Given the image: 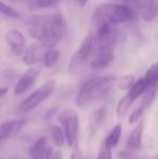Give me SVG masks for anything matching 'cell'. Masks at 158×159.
<instances>
[{"mask_svg":"<svg viewBox=\"0 0 158 159\" xmlns=\"http://www.w3.org/2000/svg\"><path fill=\"white\" fill-rule=\"evenodd\" d=\"M148 86L146 84L145 79L144 78H140L139 80L135 81V84L132 86V88L128 91V94L130 95V98L133 101H135L140 96H143V94L145 93V91L147 90Z\"/></svg>","mask_w":158,"mask_h":159,"instance_id":"15","label":"cell"},{"mask_svg":"<svg viewBox=\"0 0 158 159\" xmlns=\"http://www.w3.org/2000/svg\"><path fill=\"white\" fill-rule=\"evenodd\" d=\"M56 88V81L54 79H49L40 86L36 91L29 94L20 104V109L22 111H30L38 107L42 102L47 100Z\"/></svg>","mask_w":158,"mask_h":159,"instance_id":"5","label":"cell"},{"mask_svg":"<svg viewBox=\"0 0 158 159\" xmlns=\"http://www.w3.org/2000/svg\"><path fill=\"white\" fill-rule=\"evenodd\" d=\"M43 55L44 53L42 54V47L34 43L26 49L23 55V62L27 65H34L41 59H43Z\"/></svg>","mask_w":158,"mask_h":159,"instance_id":"13","label":"cell"},{"mask_svg":"<svg viewBox=\"0 0 158 159\" xmlns=\"http://www.w3.org/2000/svg\"><path fill=\"white\" fill-rule=\"evenodd\" d=\"M84 159H89V158H84Z\"/></svg>","mask_w":158,"mask_h":159,"instance_id":"33","label":"cell"},{"mask_svg":"<svg viewBox=\"0 0 158 159\" xmlns=\"http://www.w3.org/2000/svg\"><path fill=\"white\" fill-rule=\"evenodd\" d=\"M27 30L42 47L54 49L66 33V22L62 12L34 15L27 22Z\"/></svg>","mask_w":158,"mask_h":159,"instance_id":"1","label":"cell"},{"mask_svg":"<svg viewBox=\"0 0 158 159\" xmlns=\"http://www.w3.org/2000/svg\"><path fill=\"white\" fill-rule=\"evenodd\" d=\"M97 48V42H95V35L94 33L90 32L82 40L81 44L74 55L70 59L68 63V73L76 74L80 69L87 64L89 59L92 55L93 51Z\"/></svg>","mask_w":158,"mask_h":159,"instance_id":"4","label":"cell"},{"mask_svg":"<svg viewBox=\"0 0 158 159\" xmlns=\"http://www.w3.org/2000/svg\"><path fill=\"white\" fill-rule=\"evenodd\" d=\"M60 124L63 125L66 143L68 146H74L77 142L79 132V118L74 109H65L57 117Z\"/></svg>","mask_w":158,"mask_h":159,"instance_id":"6","label":"cell"},{"mask_svg":"<svg viewBox=\"0 0 158 159\" xmlns=\"http://www.w3.org/2000/svg\"><path fill=\"white\" fill-rule=\"evenodd\" d=\"M133 102H134V101H133L132 98H130V95L127 93L124 98H121V100H120L118 102V104H117V108H116L117 115H118L119 117H122V116L126 115L129 109H130L131 105L133 104Z\"/></svg>","mask_w":158,"mask_h":159,"instance_id":"19","label":"cell"},{"mask_svg":"<svg viewBox=\"0 0 158 159\" xmlns=\"http://www.w3.org/2000/svg\"><path fill=\"white\" fill-rule=\"evenodd\" d=\"M39 75V68L37 67H32V68L27 69L23 75L20 77L17 80L16 84L14 87V94L20 95L25 93L27 90H29L35 84L37 77Z\"/></svg>","mask_w":158,"mask_h":159,"instance_id":"9","label":"cell"},{"mask_svg":"<svg viewBox=\"0 0 158 159\" xmlns=\"http://www.w3.org/2000/svg\"><path fill=\"white\" fill-rule=\"evenodd\" d=\"M8 159H20V157H17V156H13V157H10Z\"/></svg>","mask_w":158,"mask_h":159,"instance_id":"32","label":"cell"},{"mask_svg":"<svg viewBox=\"0 0 158 159\" xmlns=\"http://www.w3.org/2000/svg\"><path fill=\"white\" fill-rule=\"evenodd\" d=\"M135 78L133 75H126L118 80V87L124 90H130L132 86L135 84Z\"/></svg>","mask_w":158,"mask_h":159,"instance_id":"24","label":"cell"},{"mask_svg":"<svg viewBox=\"0 0 158 159\" xmlns=\"http://www.w3.org/2000/svg\"><path fill=\"white\" fill-rule=\"evenodd\" d=\"M70 159H84V157H82V154H81V152H80V148H79L78 145H76V146H75V149H74V152H73L72 158H70Z\"/></svg>","mask_w":158,"mask_h":159,"instance_id":"27","label":"cell"},{"mask_svg":"<svg viewBox=\"0 0 158 159\" xmlns=\"http://www.w3.org/2000/svg\"><path fill=\"white\" fill-rule=\"evenodd\" d=\"M156 159H158V156H157V157H156Z\"/></svg>","mask_w":158,"mask_h":159,"instance_id":"34","label":"cell"},{"mask_svg":"<svg viewBox=\"0 0 158 159\" xmlns=\"http://www.w3.org/2000/svg\"><path fill=\"white\" fill-rule=\"evenodd\" d=\"M144 124L139 122L134 129L131 131L127 139V148L129 151H140L142 148V140H143Z\"/></svg>","mask_w":158,"mask_h":159,"instance_id":"11","label":"cell"},{"mask_svg":"<svg viewBox=\"0 0 158 159\" xmlns=\"http://www.w3.org/2000/svg\"><path fill=\"white\" fill-rule=\"evenodd\" d=\"M59 59H60V51L56 50V49H49L48 51L44 52L42 61H43L44 67L50 68V67L54 66L57 63Z\"/></svg>","mask_w":158,"mask_h":159,"instance_id":"17","label":"cell"},{"mask_svg":"<svg viewBox=\"0 0 158 159\" xmlns=\"http://www.w3.org/2000/svg\"><path fill=\"white\" fill-rule=\"evenodd\" d=\"M29 153L32 159H51L54 155L52 146L46 136H41L33 143Z\"/></svg>","mask_w":158,"mask_h":159,"instance_id":"8","label":"cell"},{"mask_svg":"<svg viewBox=\"0 0 158 159\" xmlns=\"http://www.w3.org/2000/svg\"><path fill=\"white\" fill-rule=\"evenodd\" d=\"M114 48L115 47H97V53L90 61V68L99 70L107 67L114 61Z\"/></svg>","mask_w":158,"mask_h":159,"instance_id":"7","label":"cell"},{"mask_svg":"<svg viewBox=\"0 0 158 159\" xmlns=\"http://www.w3.org/2000/svg\"><path fill=\"white\" fill-rule=\"evenodd\" d=\"M50 133H51V138L52 141L56 146H62V145L65 143L66 138H65V132L59 126H53L50 129Z\"/></svg>","mask_w":158,"mask_h":159,"instance_id":"20","label":"cell"},{"mask_svg":"<svg viewBox=\"0 0 158 159\" xmlns=\"http://www.w3.org/2000/svg\"><path fill=\"white\" fill-rule=\"evenodd\" d=\"M143 113H144V109L139 106L130 115V117H129V124H135V122L139 121V119L141 118V116L143 115Z\"/></svg>","mask_w":158,"mask_h":159,"instance_id":"26","label":"cell"},{"mask_svg":"<svg viewBox=\"0 0 158 159\" xmlns=\"http://www.w3.org/2000/svg\"><path fill=\"white\" fill-rule=\"evenodd\" d=\"M0 9H1V13L2 15L7 17H10V19H20V13L17 12L15 9H13L12 7L8 6L4 1H1L0 3Z\"/></svg>","mask_w":158,"mask_h":159,"instance_id":"23","label":"cell"},{"mask_svg":"<svg viewBox=\"0 0 158 159\" xmlns=\"http://www.w3.org/2000/svg\"><path fill=\"white\" fill-rule=\"evenodd\" d=\"M51 159H62V153L60 151L55 152L54 155L52 156V158H51Z\"/></svg>","mask_w":158,"mask_h":159,"instance_id":"28","label":"cell"},{"mask_svg":"<svg viewBox=\"0 0 158 159\" xmlns=\"http://www.w3.org/2000/svg\"><path fill=\"white\" fill-rule=\"evenodd\" d=\"M61 0H33L32 6L36 9H49L56 7Z\"/></svg>","mask_w":158,"mask_h":159,"instance_id":"22","label":"cell"},{"mask_svg":"<svg viewBox=\"0 0 158 159\" xmlns=\"http://www.w3.org/2000/svg\"><path fill=\"white\" fill-rule=\"evenodd\" d=\"M23 120H8L1 124L0 127V140L6 141L8 139H10L11 136L14 135L16 132H19V130L21 129L22 125H23Z\"/></svg>","mask_w":158,"mask_h":159,"instance_id":"12","label":"cell"},{"mask_svg":"<svg viewBox=\"0 0 158 159\" xmlns=\"http://www.w3.org/2000/svg\"><path fill=\"white\" fill-rule=\"evenodd\" d=\"M6 39L10 47L11 52L14 55H21L25 50V38L17 30H11L7 33Z\"/></svg>","mask_w":158,"mask_h":159,"instance_id":"10","label":"cell"},{"mask_svg":"<svg viewBox=\"0 0 158 159\" xmlns=\"http://www.w3.org/2000/svg\"><path fill=\"white\" fill-rule=\"evenodd\" d=\"M97 159H113L112 158V148L108 147L105 143H102L100 147L99 154H97Z\"/></svg>","mask_w":158,"mask_h":159,"instance_id":"25","label":"cell"},{"mask_svg":"<svg viewBox=\"0 0 158 159\" xmlns=\"http://www.w3.org/2000/svg\"><path fill=\"white\" fill-rule=\"evenodd\" d=\"M116 81L117 78L115 76H97L87 80L77 93L76 104L78 106H86L103 98L110 92Z\"/></svg>","mask_w":158,"mask_h":159,"instance_id":"2","label":"cell"},{"mask_svg":"<svg viewBox=\"0 0 158 159\" xmlns=\"http://www.w3.org/2000/svg\"><path fill=\"white\" fill-rule=\"evenodd\" d=\"M121 1H129V2H138V1H141V0H121Z\"/></svg>","mask_w":158,"mask_h":159,"instance_id":"31","label":"cell"},{"mask_svg":"<svg viewBox=\"0 0 158 159\" xmlns=\"http://www.w3.org/2000/svg\"><path fill=\"white\" fill-rule=\"evenodd\" d=\"M104 118H105V108H100L93 113L92 117H91V122H90L93 132L97 131V128L101 126Z\"/></svg>","mask_w":158,"mask_h":159,"instance_id":"21","label":"cell"},{"mask_svg":"<svg viewBox=\"0 0 158 159\" xmlns=\"http://www.w3.org/2000/svg\"><path fill=\"white\" fill-rule=\"evenodd\" d=\"M135 17L132 8L121 4L102 3L94 10L93 23L94 26L100 23H110L113 25L131 22Z\"/></svg>","mask_w":158,"mask_h":159,"instance_id":"3","label":"cell"},{"mask_svg":"<svg viewBox=\"0 0 158 159\" xmlns=\"http://www.w3.org/2000/svg\"><path fill=\"white\" fill-rule=\"evenodd\" d=\"M77 1H78L80 7H84L87 4V2H88V0H77Z\"/></svg>","mask_w":158,"mask_h":159,"instance_id":"29","label":"cell"},{"mask_svg":"<svg viewBox=\"0 0 158 159\" xmlns=\"http://www.w3.org/2000/svg\"><path fill=\"white\" fill-rule=\"evenodd\" d=\"M158 15V0H145L142 8V17L145 22H153Z\"/></svg>","mask_w":158,"mask_h":159,"instance_id":"14","label":"cell"},{"mask_svg":"<svg viewBox=\"0 0 158 159\" xmlns=\"http://www.w3.org/2000/svg\"><path fill=\"white\" fill-rule=\"evenodd\" d=\"M13 2H15V3H21V2H24L26 1V0H12Z\"/></svg>","mask_w":158,"mask_h":159,"instance_id":"30","label":"cell"},{"mask_svg":"<svg viewBox=\"0 0 158 159\" xmlns=\"http://www.w3.org/2000/svg\"><path fill=\"white\" fill-rule=\"evenodd\" d=\"M143 78L145 79L148 87L158 86V62L151 65V67L147 69Z\"/></svg>","mask_w":158,"mask_h":159,"instance_id":"18","label":"cell"},{"mask_svg":"<svg viewBox=\"0 0 158 159\" xmlns=\"http://www.w3.org/2000/svg\"><path fill=\"white\" fill-rule=\"evenodd\" d=\"M120 134H121V125L118 124L111 130L110 133L107 134V136H106L105 140H104L103 142L105 143L108 147L113 148V147H115L117 144H118Z\"/></svg>","mask_w":158,"mask_h":159,"instance_id":"16","label":"cell"}]
</instances>
